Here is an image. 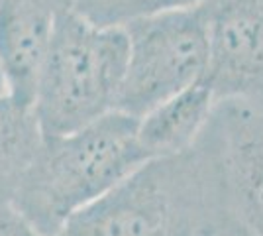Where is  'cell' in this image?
<instances>
[{
    "label": "cell",
    "instance_id": "6da1fadb",
    "mask_svg": "<svg viewBox=\"0 0 263 236\" xmlns=\"http://www.w3.org/2000/svg\"><path fill=\"white\" fill-rule=\"evenodd\" d=\"M55 236H248L232 211L209 130L183 154L152 157L79 209Z\"/></svg>",
    "mask_w": 263,
    "mask_h": 236
},
{
    "label": "cell",
    "instance_id": "7a4b0ae2",
    "mask_svg": "<svg viewBox=\"0 0 263 236\" xmlns=\"http://www.w3.org/2000/svg\"><path fill=\"white\" fill-rule=\"evenodd\" d=\"M147 159L138 118L114 108L73 132L44 136L10 203L42 236H55L71 214Z\"/></svg>",
    "mask_w": 263,
    "mask_h": 236
},
{
    "label": "cell",
    "instance_id": "3957f363",
    "mask_svg": "<svg viewBox=\"0 0 263 236\" xmlns=\"http://www.w3.org/2000/svg\"><path fill=\"white\" fill-rule=\"evenodd\" d=\"M126 63L124 26H99L71 4L59 6L32 102L44 136L73 132L114 111Z\"/></svg>",
    "mask_w": 263,
    "mask_h": 236
},
{
    "label": "cell",
    "instance_id": "277c9868",
    "mask_svg": "<svg viewBox=\"0 0 263 236\" xmlns=\"http://www.w3.org/2000/svg\"><path fill=\"white\" fill-rule=\"evenodd\" d=\"M128 63L116 111L140 118L155 104L204 81L209 32L200 2L124 24Z\"/></svg>",
    "mask_w": 263,
    "mask_h": 236
},
{
    "label": "cell",
    "instance_id": "5b68a950",
    "mask_svg": "<svg viewBox=\"0 0 263 236\" xmlns=\"http://www.w3.org/2000/svg\"><path fill=\"white\" fill-rule=\"evenodd\" d=\"M209 130L232 211L248 236H263V95L216 101Z\"/></svg>",
    "mask_w": 263,
    "mask_h": 236
},
{
    "label": "cell",
    "instance_id": "8992f818",
    "mask_svg": "<svg viewBox=\"0 0 263 236\" xmlns=\"http://www.w3.org/2000/svg\"><path fill=\"white\" fill-rule=\"evenodd\" d=\"M214 99L263 95V0H202Z\"/></svg>",
    "mask_w": 263,
    "mask_h": 236
},
{
    "label": "cell",
    "instance_id": "52a82bcc",
    "mask_svg": "<svg viewBox=\"0 0 263 236\" xmlns=\"http://www.w3.org/2000/svg\"><path fill=\"white\" fill-rule=\"evenodd\" d=\"M69 0H0V69L6 93L32 104L53 34L55 14Z\"/></svg>",
    "mask_w": 263,
    "mask_h": 236
},
{
    "label": "cell",
    "instance_id": "ba28073f",
    "mask_svg": "<svg viewBox=\"0 0 263 236\" xmlns=\"http://www.w3.org/2000/svg\"><path fill=\"white\" fill-rule=\"evenodd\" d=\"M214 93L204 81L155 104L138 118V140L147 157H169L195 146L214 111Z\"/></svg>",
    "mask_w": 263,
    "mask_h": 236
},
{
    "label": "cell",
    "instance_id": "9c48e42d",
    "mask_svg": "<svg viewBox=\"0 0 263 236\" xmlns=\"http://www.w3.org/2000/svg\"><path fill=\"white\" fill-rule=\"evenodd\" d=\"M44 142V132L32 104L0 95V199L12 201L26 169Z\"/></svg>",
    "mask_w": 263,
    "mask_h": 236
},
{
    "label": "cell",
    "instance_id": "30bf717a",
    "mask_svg": "<svg viewBox=\"0 0 263 236\" xmlns=\"http://www.w3.org/2000/svg\"><path fill=\"white\" fill-rule=\"evenodd\" d=\"M198 2L202 0H71L69 4L99 26H124L138 18L195 6Z\"/></svg>",
    "mask_w": 263,
    "mask_h": 236
},
{
    "label": "cell",
    "instance_id": "8fae6325",
    "mask_svg": "<svg viewBox=\"0 0 263 236\" xmlns=\"http://www.w3.org/2000/svg\"><path fill=\"white\" fill-rule=\"evenodd\" d=\"M0 236H42L12 203L0 199Z\"/></svg>",
    "mask_w": 263,
    "mask_h": 236
}]
</instances>
